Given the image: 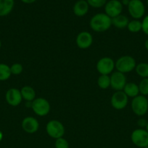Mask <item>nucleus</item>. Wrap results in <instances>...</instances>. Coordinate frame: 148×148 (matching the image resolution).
<instances>
[{"instance_id": "1", "label": "nucleus", "mask_w": 148, "mask_h": 148, "mask_svg": "<svg viewBox=\"0 0 148 148\" xmlns=\"http://www.w3.org/2000/svg\"><path fill=\"white\" fill-rule=\"evenodd\" d=\"M112 25V19L105 13H97L91 18L89 26L91 30L97 33L107 31Z\"/></svg>"}, {"instance_id": "2", "label": "nucleus", "mask_w": 148, "mask_h": 148, "mask_svg": "<svg viewBox=\"0 0 148 148\" xmlns=\"http://www.w3.org/2000/svg\"><path fill=\"white\" fill-rule=\"evenodd\" d=\"M136 66V60L131 56L125 55L119 57L115 64V66L118 72L126 74L135 69Z\"/></svg>"}, {"instance_id": "3", "label": "nucleus", "mask_w": 148, "mask_h": 148, "mask_svg": "<svg viewBox=\"0 0 148 148\" xmlns=\"http://www.w3.org/2000/svg\"><path fill=\"white\" fill-rule=\"evenodd\" d=\"M46 132L48 135L52 138L57 139L63 137L65 134V127L58 120H51L46 124Z\"/></svg>"}, {"instance_id": "4", "label": "nucleus", "mask_w": 148, "mask_h": 148, "mask_svg": "<svg viewBox=\"0 0 148 148\" xmlns=\"http://www.w3.org/2000/svg\"><path fill=\"white\" fill-rule=\"evenodd\" d=\"M31 109L39 116H45L49 113L51 106L49 101L44 98H36L31 102Z\"/></svg>"}, {"instance_id": "5", "label": "nucleus", "mask_w": 148, "mask_h": 148, "mask_svg": "<svg viewBox=\"0 0 148 148\" xmlns=\"http://www.w3.org/2000/svg\"><path fill=\"white\" fill-rule=\"evenodd\" d=\"M131 109L138 116L145 115L148 111V101L144 95H137L133 98L131 101Z\"/></svg>"}, {"instance_id": "6", "label": "nucleus", "mask_w": 148, "mask_h": 148, "mask_svg": "<svg viewBox=\"0 0 148 148\" xmlns=\"http://www.w3.org/2000/svg\"><path fill=\"white\" fill-rule=\"evenodd\" d=\"M131 140L134 145L140 148L148 146V132L144 129H136L132 132Z\"/></svg>"}, {"instance_id": "7", "label": "nucleus", "mask_w": 148, "mask_h": 148, "mask_svg": "<svg viewBox=\"0 0 148 148\" xmlns=\"http://www.w3.org/2000/svg\"><path fill=\"white\" fill-rule=\"evenodd\" d=\"M127 7L129 14L134 20H139L145 15V6L142 0H130Z\"/></svg>"}, {"instance_id": "8", "label": "nucleus", "mask_w": 148, "mask_h": 148, "mask_svg": "<svg viewBox=\"0 0 148 148\" xmlns=\"http://www.w3.org/2000/svg\"><path fill=\"white\" fill-rule=\"evenodd\" d=\"M115 62L112 58L104 56V57L101 58L97 62L96 68H97V72L100 75H109L110 74L113 73V70L115 68Z\"/></svg>"}, {"instance_id": "9", "label": "nucleus", "mask_w": 148, "mask_h": 148, "mask_svg": "<svg viewBox=\"0 0 148 148\" xmlns=\"http://www.w3.org/2000/svg\"><path fill=\"white\" fill-rule=\"evenodd\" d=\"M129 101V97L123 90L115 91L113 94L110 99V103L113 108L116 110H122L126 107Z\"/></svg>"}, {"instance_id": "10", "label": "nucleus", "mask_w": 148, "mask_h": 148, "mask_svg": "<svg viewBox=\"0 0 148 148\" xmlns=\"http://www.w3.org/2000/svg\"><path fill=\"white\" fill-rule=\"evenodd\" d=\"M123 7L120 0H109L104 7V13L112 19L121 14Z\"/></svg>"}, {"instance_id": "11", "label": "nucleus", "mask_w": 148, "mask_h": 148, "mask_svg": "<svg viewBox=\"0 0 148 148\" xmlns=\"http://www.w3.org/2000/svg\"><path fill=\"white\" fill-rule=\"evenodd\" d=\"M110 77V87L115 91L123 90L125 85L127 83V79L125 74L116 71L111 74Z\"/></svg>"}, {"instance_id": "12", "label": "nucleus", "mask_w": 148, "mask_h": 148, "mask_svg": "<svg viewBox=\"0 0 148 148\" xmlns=\"http://www.w3.org/2000/svg\"><path fill=\"white\" fill-rule=\"evenodd\" d=\"M5 99L9 105L15 107L21 103L23 98L20 90L12 88L7 91L5 94Z\"/></svg>"}, {"instance_id": "13", "label": "nucleus", "mask_w": 148, "mask_h": 148, "mask_svg": "<svg viewBox=\"0 0 148 148\" xmlns=\"http://www.w3.org/2000/svg\"><path fill=\"white\" fill-rule=\"evenodd\" d=\"M77 46L81 49H89L92 45V35L88 31H82L78 33L75 38Z\"/></svg>"}, {"instance_id": "14", "label": "nucleus", "mask_w": 148, "mask_h": 148, "mask_svg": "<svg viewBox=\"0 0 148 148\" xmlns=\"http://www.w3.org/2000/svg\"><path fill=\"white\" fill-rule=\"evenodd\" d=\"M22 129L28 134H34L39 130V123L36 118L27 116L24 118L21 123Z\"/></svg>"}, {"instance_id": "15", "label": "nucleus", "mask_w": 148, "mask_h": 148, "mask_svg": "<svg viewBox=\"0 0 148 148\" xmlns=\"http://www.w3.org/2000/svg\"><path fill=\"white\" fill-rule=\"evenodd\" d=\"M89 5L86 0H78L73 7V11L77 17H84L88 13Z\"/></svg>"}, {"instance_id": "16", "label": "nucleus", "mask_w": 148, "mask_h": 148, "mask_svg": "<svg viewBox=\"0 0 148 148\" xmlns=\"http://www.w3.org/2000/svg\"><path fill=\"white\" fill-rule=\"evenodd\" d=\"M15 0H0V17L8 15L13 10Z\"/></svg>"}, {"instance_id": "17", "label": "nucleus", "mask_w": 148, "mask_h": 148, "mask_svg": "<svg viewBox=\"0 0 148 148\" xmlns=\"http://www.w3.org/2000/svg\"><path fill=\"white\" fill-rule=\"evenodd\" d=\"M123 91L129 98H133L139 95V85L134 82H127L123 89Z\"/></svg>"}, {"instance_id": "18", "label": "nucleus", "mask_w": 148, "mask_h": 148, "mask_svg": "<svg viewBox=\"0 0 148 148\" xmlns=\"http://www.w3.org/2000/svg\"><path fill=\"white\" fill-rule=\"evenodd\" d=\"M129 23V18L124 14H119L112 18V25L115 26L118 29H124L127 27Z\"/></svg>"}, {"instance_id": "19", "label": "nucleus", "mask_w": 148, "mask_h": 148, "mask_svg": "<svg viewBox=\"0 0 148 148\" xmlns=\"http://www.w3.org/2000/svg\"><path fill=\"white\" fill-rule=\"evenodd\" d=\"M22 98L27 102H32L36 98L35 90L29 85H25L20 90Z\"/></svg>"}, {"instance_id": "20", "label": "nucleus", "mask_w": 148, "mask_h": 148, "mask_svg": "<svg viewBox=\"0 0 148 148\" xmlns=\"http://www.w3.org/2000/svg\"><path fill=\"white\" fill-rule=\"evenodd\" d=\"M135 71L139 77L142 78H148V64L145 62L136 64L135 67Z\"/></svg>"}, {"instance_id": "21", "label": "nucleus", "mask_w": 148, "mask_h": 148, "mask_svg": "<svg viewBox=\"0 0 148 148\" xmlns=\"http://www.w3.org/2000/svg\"><path fill=\"white\" fill-rule=\"evenodd\" d=\"M12 75L10 66L4 63H0V81H6Z\"/></svg>"}, {"instance_id": "22", "label": "nucleus", "mask_w": 148, "mask_h": 148, "mask_svg": "<svg viewBox=\"0 0 148 148\" xmlns=\"http://www.w3.org/2000/svg\"><path fill=\"white\" fill-rule=\"evenodd\" d=\"M97 85L99 88L102 90L107 89L110 87V77L109 75H100L97 79Z\"/></svg>"}, {"instance_id": "23", "label": "nucleus", "mask_w": 148, "mask_h": 148, "mask_svg": "<svg viewBox=\"0 0 148 148\" xmlns=\"http://www.w3.org/2000/svg\"><path fill=\"white\" fill-rule=\"evenodd\" d=\"M127 29L131 33H138L142 30V22L139 20H133L129 21Z\"/></svg>"}, {"instance_id": "24", "label": "nucleus", "mask_w": 148, "mask_h": 148, "mask_svg": "<svg viewBox=\"0 0 148 148\" xmlns=\"http://www.w3.org/2000/svg\"><path fill=\"white\" fill-rule=\"evenodd\" d=\"M139 92L142 95H148V78H143L139 82Z\"/></svg>"}, {"instance_id": "25", "label": "nucleus", "mask_w": 148, "mask_h": 148, "mask_svg": "<svg viewBox=\"0 0 148 148\" xmlns=\"http://www.w3.org/2000/svg\"><path fill=\"white\" fill-rule=\"evenodd\" d=\"M86 1L89 7L93 8H101L104 7L107 1V0H86Z\"/></svg>"}, {"instance_id": "26", "label": "nucleus", "mask_w": 148, "mask_h": 148, "mask_svg": "<svg viewBox=\"0 0 148 148\" xmlns=\"http://www.w3.org/2000/svg\"><path fill=\"white\" fill-rule=\"evenodd\" d=\"M23 66L20 63H15L10 66V71H11L12 75H19L23 72Z\"/></svg>"}, {"instance_id": "27", "label": "nucleus", "mask_w": 148, "mask_h": 148, "mask_svg": "<svg viewBox=\"0 0 148 148\" xmlns=\"http://www.w3.org/2000/svg\"><path fill=\"white\" fill-rule=\"evenodd\" d=\"M55 148H69V143L66 139L60 137L55 140Z\"/></svg>"}, {"instance_id": "28", "label": "nucleus", "mask_w": 148, "mask_h": 148, "mask_svg": "<svg viewBox=\"0 0 148 148\" xmlns=\"http://www.w3.org/2000/svg\"><path fill=\"white\" fill-rule=\"evenodd\" d=\"M142 30L144 33L148 36V14L144 17L142 21Z\"/></svg>"}, {"instance_id": "29", "label": "nucleus", "mask_w": 148, "mask_h": 148, "mask_svg": "<svg viewBox=\"0 0 148 148\" xmlns=\"http://www.w3.org/2000/svg\"><path fill=\"white\" fill-rule=\"evenodd\" d=\"M147 121H146L145 119H139V121H138V125L140 127H145L147 125Z\"/></svg>"}, {"instance_id": "30", "label": "nucleus", "mask_w": 148, "mask_h": 148, "mask_svg": "<svg viewBox=\"0 0 148 148\" xmlns=\"http://www.w3.org/2000/svg\"><path fill=\"white\" fill-rule=\"evenodd\" d=\"M24 4H33V3L36 2L37 0H20Z\"/></svg>"}, {"instance_id": "31", "label": "nucleus", "mask_w": 148, "mask_h": 148, "mask_svg": "<svg viewBox=\"0 0 148 148\" xmlns=\"http://www.w3.org/2000/svg\"><path fill=\"white\" fill-rule=\"evenodd\" d=\"M120 1H121V4H123V6H128L130 2V0H121Z\"/></svg>"}, {"instance_id": "32", "label": "nucleus", "mask_w": 148, "mask_h": 148, "mask_svg": "<svg viewBox=\"0 0 148 148\" xmlns=\"http://www.w3.org/2000/svg\"><path fill=\"white\" fill-rule=\"evenodd\" d=\"M145 48H146L147 50L148 51V38L146 40H145Z\"/></svg>"}, {"instance_id": "33", "label": "nucleus", "mask_w": 148, "mask_h": 148, "mask_svg": "<svg viewBox=\"0 0 148 148\" xmlns=\"http://www.w3.org/2000/svg\"><path fill=\"white\" fill-rule=\"evenodd\" d=\"M2 139H3V133H2V132L0 130V142L2 140Z\"/></svg>"}, {"instance_id": "34", "label": "nucleus", "mask_w": 148, "mask_h": 148, "mask_svg": "<svg viewBox=\"0 0 148 148\" xmlns=\"http://www.w3.org/2000/svg\"><path fill=\"white\" fill-rule=\"evenodd\" d=\"M145 128H146L147 132H148V121H147V125H146V127H145Z\"/></svg>"}, {"instance_id": "35", "label": "nucleus", "mask_w": 148, "mask_h": 148, "mask_svg": "<svg viewBox=\"0 0 148 148\" xmlns=\"http://www.w3.org/2000/svg\"><path fill=\"white\" fill-rule=\"evenodd\" d=\"M1 40H0V49H1Z\"/></svg>"}, {"instance_id": "36", "label": "nucleus", "mask_w": 148, "mask_h": 148, "mask_svg": "<svg viewBox=\"0 0 148 148\" xmlns=\"http://www.w3.org/2000/svg\"><path fill=\"white\" fill-rule=\"evenodd\" d=\"M147 6H148V0H147Z\"/></svg>"}, {"instance_id": "37", "label": "nucleus", "mask_w": 148, "mask_h": 148, "mask_svg": "<svg viewBox=\"0 0 148 148\" xmlns=\"http://www.w3.org/2000/svg\"><path fill=\"white\" fill-rule=\"evenodd\" d=\"M147 101H148V97H147Z\"/></svg>"}, {"instance_id": "38", "label": "nucleus", "mask_w": 148, "mask_h": 148, "mask_svg": "<svg viewBox=\"0 0 148 148\" xmlns=\"http://www.w3.org/2000/svg\"><path fill=\"white\" fill-rule=\"evenodd\" d=\"M145 148H148V146H147V147H145Z\"/></svg>"}]
</instances>
